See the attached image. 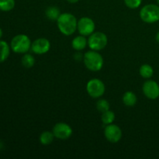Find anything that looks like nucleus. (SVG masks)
I'll return each instance as SVG.
<instances>
[{
  "instance_id": "f257e3e1",
  "label": "nucleus",
  "mask_w": 159,
  "mask_h": 159,
  "mask_svg": "<svg viewBox=\"0 0 159 159\" xmlns=\"http://www.w3.org/2000/svg\"><path fill=\"white\" fill-rule=\"evenodd\" d=\"M57 27L61 34L65 36H70L77 30L78 21L75 16L71 13H61L57 20Z\"/></svg>"
},
{
  "instance_id": "f03ea898",
  "label": "nucleus",
  "mask_w": 159,
  "mask_h": 159,
  "mask_svg": "<svg viewBox=\"0 0 159 159\" xmlns=\"http://www.w3.org/2000/svg\"><path fill=\"white\" fill-rule=\"evenodd\" d=\"M83 61L85 67L92 71H98L103 66V57L96 51H87L83 55Z\"/></svg>"
},
{
  "instance_id": "7ed1b4c3",
  "label": "nucleus",
  "mask_w": 159,
  "mask_h": 159,
  "mask_svg": "<svg viewBox=\"0 0 159 159\" xmlns=\"http://www.w3.org/2000/svg\"><path fill=\"white\" fill-rule=\"evenodd\" d=\"M30 39L24 34H19L11 40V48L15 53L25 54L31 48Z\"/></svg>"
},
{
  "instance_id": "20e7f679",
  "label": "nucleus",
  "mask_w": 159,
  "mask_h": 159,
  "mask_svg": "<svg viewBox=\"0 0 159 159\" xmlns=\"http://www.w3.org/2000/svg\"><path fill=\"white\" fill-rule=\"evenodd\" d=\"M140 17L147 23H154L159 20V6L155 4H148L141 8Z\"/></svg>"
},
{
  "instance_id": "39448f33",
  "label": "nucleus",
  "mask_w": 159,
  "mask_h": 159,
  "mask_svg": "<svg viewBox=\"0 0 159 159\" xmlns=\"http://www.w3.org/2000/svg\"><path fill=\"white\" fill-rule=\"evenodd\" d=\"M108 42L107 35L102 32L93 33L88 39V45L93 51H99L106 48Z\"/></svg>"
},
{
  "instance_id": "423d86ee",
  "label": "nucleus",
  "mask_w": 159,
  "mask_h": 159,
  "mask_svg": "<svg viewBox=\"0 0 159 159\" xmlns=\"http://www.w3.org/2000/svg\"><path fill=\"white\" fill-rule=\"evenodd\" d=\"M86 90L88 94L94 99L101 97L105 93L106 87L103 82L98 79H93L87 83Z\"/></svg>"
},
{
  "instance_id": "0eeeda50",
  "label": "nucleus",
  "mask_w": 159,
  "mask_h": 159,
  "mask_svg": "<svg viewBox=\"0 0 159 159\" xmlns=\"http://www.w3.org/2000/svg\"><path fill=\"white\" fill-rule=\"evenodd\" d=\"M96 25L94 21L89 17H82L78 20L77 30L79 34L85 37H89L93 33H94Z\"/></svg>"
},
{
  "instance_id": "6e6552de",
  "label": "nucleus",
  "mask_w": 159,
  "mask_h": 159,
  "mask_svg": "<svg viewBox=\"0 0 159 159\" xmlns=\"http://www.w3.org/2000/svg\"><path fill=\"white\" fill-rule=\"evenodd\" d=\"M54 137L60 140H67L72 134V129L65 123H57L53 128Z\"/></svg>"
},
{
  "instance_id": "1a4fd4ad",
  "label": "nucleus",
  "mask_w": 159,
  "mask_h": 159,
  "mask_svg": "<svg viewBox=\"0 0 159 159\" xmlns=\"http://www.w3.org/2000/svg\"><path fill=\"white\" fill-rule=\"evenodd\" d=\"M104 134L109 142L117 143L122 138V130L115 124H109L106 127Z\"/></svg>"
},
{
  "instance_id": "9d476101",
  "label": "nucleus",
  "mask_w": 159,
  "mask_h": 159,
  "mask_svg": "<svg viewBox=\"0 0 159 159\" xmlns=\"http://www.w3.org/2000/svg\"><path fill=\"white\" fill-rule=\"evenodd\" d=\"M142 90L148 99H156L159 97V85L155 81H146L143 85Z\"/></svg>"
},
{
  "instance_id": "9b49d317",
  "label": "nucleus",
  "mask_w": 159,
  "mask_h": 159,
  "mask_svg": "<svg viewBox=\"0 0 159 159\" xmlns=\"http://www.w3.org/2000/svg\"><path fill=\"white\" fill-rule=\"evenodd\" d=\"M51 48V43L46 38H38L31 44V50L37 54H43L48 52Z\"/></svg>"
},
{
  "instance_id": "f8f14e48",
  "label": "nucleus",
  "mask_w": 159,
  "mask_h": 159,
  "mask_svg": "<svg viewBox=\"0 0 159 159\" xmlns=\"http://www.w3.org/2000/svg\"><path fill=\"white\" fill-rule=\"evenodd\" d=\"M87 44H88V40L85 38V36H77L75 37L71 42V46H72L73 49L76 50V51H82L86 48Z\"/></svg>"
},
{
  "instance_id": "ddd939ff",
  "label": "nucleus",
  "mask_w": 159,
  "mask_h": 159,
  "mask_svg": "<svg viewBox=\"0 0 159 159\" xmlns=\"http://www.w3.org/2000/svg\"><path fill=\"white\" fill-rule=\"evenodd\" d=\"M137 101H138V98H137L136 94H134L133 92L127 91L123 96V102L124 105L127 107H134L137 103Z\"/></svg>"
},
{
  "instance_id": "4468645a",
  "label": "nucleus",
  "mask_w": 159,
  "mask_h": 159,
  "mask_svg": "<svg viewBox=\"0 0 159 159\" xmlns=\"http://www.w3.org/2000/svg\"><path fill=\"white\" fill-rule=\"evenodd\" d=\"M61 11L57 6H49L45 10V15L47 18L51 20H57L61 15Z\"/></svg>"
},
{
  "instance_id": "2eb2a0df",
  "label": "nucleus",
  "mask_w": 159,
  "mask_h": 159,
  "mask_svg": "<svg viewBox=\"0 0 159 159\" xmlns=\"http://www.w3.org/2000/svg\"><path fill=\"white\" fill-rule=\"evenodd\" d=\"M10 49L9 44L4 40H0V63L4 62L9 56Z\"/></svg>"
},
{
  "instance_id": "dca6fc26",
  "label": "nucleus",
  "mask_w": 159,
  "mask_h": 159,
  "mask_svg": "<svg viewBox=\"0 0 159 159\" xmlns=\"http://www.w3.org/2000/svg\"><path fill=\"white\" fill-rule=\"evenodd\" d=\"M139 73L141 76L144 79H150L154 75V69L148 64H144L141 66L139 69Z\"/></svg>"
},
{
  "instance_id": "f3484780",
  "label": "nucleus",
  "mask_w": 159,
  "mask_h": 159,
  "mask_svg": "<svg viewBox=\"0 0 159 159\" xmlns=\"http://www.w3.org/2000/svg\"><path fill=\"white\" fill-rule=\"evenodd\" d=\"M54 138L55 137H54L53 132L44 131L40 134V142L43 145H48V144H51L53 142Z\"/></svg>"
},
{
  "instance_id": "a211bd4d",
  "label": "nucleus",
  "mask_w": 159,
  "mask_h": 159,
  "mask_svg": "<svg viewBox=\"0 0 159 159\" xmlns=\"http://www.w3.org/2000/svg\"><path fill=\"white\" fill-rule=\"evenodd\" d=\"M21 62L24 68H30L35 64V58L30 54H25L22 57Z\"/></svg>"
},
{
  "instance_id": "6ab92c4d",
  "label": "nucleus",
  "mask_w": 159,
  "mask_h": 159,
  "mask_svg": "<svg viewBox=\"0 0 159 159\" xmlns=\"http://www.w3.org/2000/svg\"><path fill=\"white\" fill-rule=\"evenodd\" d=\"M101 119H102V123L104 124H107V125L111 124H113V122L115 120V113L113 111L109 110L107 111L102 113Z\"/></svg>"
},
{
  "instance_id": "aec40b11",
  "label": "nucleus",
  "mask_w": 159,
  "mask_h": 159,
  "mask_svg": "<svg viewBox=\"0 0 159 159\" xmlns=\"http://www.w3.org/2000/svg\"><path fill=\"white\" fill-rule=\"evenodd\" d=\"M15 7V0H0V10L9 12Z\"/></svg>"
},
{
  "instance_id": "412c9836",
  "label": "nucleus",
  "mask_w": 159,
  "mask_h": 159,
  "mask_svg": "<svg viewBox=\"0 0 159 159\" xmlns=\"http://www.w3.org/2000/svg\"><path fill=\"white\" fill-rule=\"evenodd\" d=\"M96 108H97L98 111L101 112L102 113H104V112L110 110V102L104 99H99V100L97 102V103H96Z\"/></svg>"
},
{
  "instance_id": "4be33fe9",
  "label": "nucleus",
  "mask_w": 159,
  "mask_h": 159,
  "mask_svg": "<svg viewBox=\"0 0 159 159\" xmlns=\"http://www.w3.org/2000/svg\"><path fill=\"white\" fill-rule=\"evenodd\" d=\"M142 0H124L126 6L130 9H137L141 6Z\"/></svg>"
},
{
  "instance_id": "5701e85b",
  "label": "nucleus",
  "mask_w": 159,
  "mask_h": 159,
  "mask_svg": "<svg viewBox=\"0 0 159 159\" xmlns=\"http://www.w3.org/2000/svg\"><path fill=\"white\" fill-rule=\"evenodd\" d=\"M67 2H68L69 3H71V4H74V3H76L79 2V0H66Z\"/></svg>"
},
{
  "instance_id": "b1692460",
  "label": "nucleus",
  "mask_w": 159,
  "mask_h": 159,
  "mask_svg": "<svg viewBox=\"0 0 159 159\" xmlns=\"http://www.w3.org/2000/svg\"><path fill=\"white\" fill-rule=\"evenodd\" d=\"M155 40H156V41L159 43V31L158 33H157L156 36H155Z\"/></svg>"
},
{
  "instance_id": "393cba45",
  "label": "nucleus",
  "mask_w": 159,
  "mask_h": 159,
  "mask_svg": "<svg viewBox=\"0 0 159 159\" xmlns=\"http://www.w3.org/2000/svg\"><path fill=\"white\" fill-rule=\"evenodd\" d=\"M2 37V29L0 28V38H1Z\"/></svg>"
},
{
  "instance_id": "a878e982",
  "label": "nucleus",
  "mask_w": 159,
  "mask_h": 159,
  "mask_svg": "<svg viewBox=\"0 0 159 159\" xmlns=\"http://www.w3.org/2000/svg\"><path fill=\"white\" fill-rule=\"evenodd\" d=\"M157 3H158V5L159 6V0H157Z\"/></svg>"
}]
</instances>
